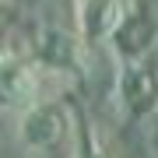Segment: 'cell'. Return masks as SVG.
Wrapping results in <instances>:
<instances>
[{
  "instance_id": "cell-1",
  "label": "cell",
  "mask_w": 158,
  "mask_h": 158,
  "mask_svg": "<svg viewBox=\"0 0 158 158\" xmlns=\"http://www.w3.org/2000/svg\"><path fill=\"white\" fill-rule=\"evenodd\" d=\"M39 102V74L28 63L7 56L0 63V109L4 113H25Z\"/></svg>"
},
{
  "instance_id": "cell-2",
  "label": "cell",
  "mask_w": 158,
  "mask_h": 158,
  "mask_svg": "<svg viewBox=\"0 0 158 158\" xmlns=\"http://www.w3.org/2000/svg\"><path fill=\"white\" fill-rule=\"evenodd\" d=\"M63 134H67V116H63L60 106H53V102H35V106L25 109L21 141L28 148H49V144H56Z\"/></svg>"
},
{
  "instance_id": "cell-3",
  "label": "cell",
  "mask_w": 158,
  "mask_h": 158,
  "mask_svg": "<svg viewBox=\"0 0 158 158\" xmlns=\"http://www.w3.org/2000/svg\"><path fill=\"white\" fill-rule=\"evenodd\" d=\"M77 158H109V155H102L95 148V137H91L88 127H81V151H77Z\"/></svg>"
},
{
  "instance_id": "cell-4",
  "label": "cell",
  "mask_w": 158,
  "mask_h": 158,
  "mask_svg": "<svg viewBox=\"0 0 158 158\" xmlns=\"http://www.w3.org/2000/svg\"><path fill=\"white\" fill-rule=\"evenodd\" d=\"M7 60V49H4V46H0V63H4Z\"/></svg>"
}]
</instances>
